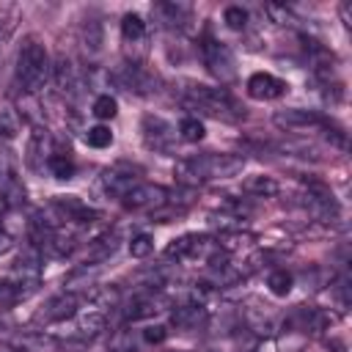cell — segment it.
I'll list each match as a JSON object with an SVG mask.
<instances>
[{"label":"cell","mask_w":352,"mask_h":352,"mask_svg":"<svg viewBox=\"0 0 352 352\" xmlns=\"http://www.w3.org/2000/svg\"><path fill=\"white\" fill-rule=\"evenodd\" d=\"M16 135V118L11 116V113H6V110H0V138H14Z\"/></svg>","instance_id":"obj_31"},{"label":"cell","mask_w":352,"mask_h":352,"mask_svg":"<svg viewBox=\"0 0 352 352\" xmlns=\"http://www.w3.org/2000/svg\"><path fill=\"white\" fill-rule=\"evenodd\" d=\"M121 36H124V41H132V44L143 41L146 38V22H143V16L135 14V11L124 14L121 16Z\"/></svg>","instance_id":"obj_20"},{"label":"cell","mask_w":352,"mask_h":352,"mask_svg":"<svg viewBox=\"0 0 352 352\" xmlns=\"http://www.w3.org/2000/svg\"><path fill=\"white\" fill-rule=\"evenodd\" d=\"M129 253H132L135 258L151 256V253H154V236H151V234H135V236L129 239Z\"/></svg>","instance_id":"obj_28"},{"label":"cell","mask_w":352,"mask_h":352,"mask_svg":"<svg viewBox=\"0 0 352 352\" xmlns=\"http://www.w3.org/2000/svg\"><path fill=\"white\" fill-rule=\"evenodd\" d=\"M121 204L132 212H143V209H160L168 204V190L160 187V184H151V182H138L124 198Z\"/></svg>","instance_id":"obj_7"},{"label":"cell","mask_w":352,"mask_h":352,"mask_svg":"<svg viewBox=\"0 0 352 352\" xmlns=\"http://www.w3.org/2000/svg\"><path fill=\"white\" fill-rule=\"evenodd\" d=\"M126 94H135V96H151L160 85V77L146 69L140 60H124L121 66H116V72L110 74Z\"/></svg>","instance_id":"obj_4"},{"label":"cell","mask_w":352,"mask_h":352,"mask_svg":"<svg viewBox=\"0 0 352 352\" xmlns=\"http://www.w3.org/2000/svg\"><path fill=\"white\" fill-rule=\"evenodd\" d=\"M206 319H209V314H206V308L201 302H182V305H176L170 311V324L179 327V330H195Z\"/></svg>","instance_id":"obj_13"},{"label":"cell","mask_w":352,"mask_h":352,"mask_svg":"<svg viewBox=\"0 0 352 352\" xmlns=\"http://www.w3.org/2000/svg\"><path fill=\"white\" fill-rule=\"evenodd\" d=\"M272 121H275V126L289 129V132H294V129H308V126H327V124H330L324 116H319V113H314V110H302V107L278 110V113L272 116Z\"/></svg>","instance_id":"obj_10"},{"label":"cell","mask_w":352,"mask_h":352,"mask_svg":"<svg viewBox=\"0 0 352 352\" xmlns=\"http://www.w3.org/2000/svg\"><path fill=\"white\" fill-rule=\"evenodd\" d=\"M85 143L91 148H107V146H113V129L104 124H96L85 132Z\"/></svg>","instance_id":"obj_25"},{"label":"cell","mask_w":352,"mask_h":352,"mask_svg":"<svg viewBox=\"0 0 352 352\" xmlns=\"http://www.w3.org/2000/svg\"><path fill=\"white\" fill-rule=\"evenodd\" d=\"M52 77H55V82H58V88H60L63 94H74V91H77V74H74L72 58L60 55V58L52 63Z\"/></svg>","instance_id":"obj_15"},{"label":"cell","mask_w":352,"mask_h":352,"mask_svg":"<svg viewBox=\"0 0 352 352\" xmlns=\"http://www.w3.org/2000/svg\"><path fill=\"white\" fill-rule=\"evenodd\" d=\"M14 248V236L8 231H0V256H6Z\"/></svg>","instance_id":"obj_32"},{"label":"cell","mask_w":352,"mask_h":352,"mask_svg":"<svg viewBox=\"0 0 352 352\" xmlns=\"http://www.w3.org/2000/svg\"><path fill=\"white\" fill-rule=\"evenodd\" d=\"M245 88H248V96H253L258 102H270V99L283 96L289 91V82L280 80V77H275V74H270V72H253L248 77Z\"/></svg>","instance_id":"obj_9"},{"label":"cell","mask_w":352,"mask_h":352,"mask_svg":"<svg viewBox=\"0 0 352 352\" xmlns=\"http://www.w3.org/2000/svg\"><path fill=\"white\" fill-rule=\"evenodd\" d=\"M74 324V336L77 338H96L102 330H104V324H107V316H104V311H99V308H91V311H85V314H77L74 319H72Z\"/></svg>","instance_id":"obj_14"},{"label":"cell","mask_w":352,"mask_h":352,"mask_svg":"<svg viewBox=\"0 0 352 352\" xmlns=\"http://www.w3.org/2000/svg\"><path fill=\"white\" fill-rule=\"evenodd\" d=\"M58 346H60V341L41 330H25L11 338V349H16V352H55Z\"/></svg>","instance_id":"obj_12"},{"label":"cell","mask_w":352,"mask_h":352,"mask_svg":"<svg viewBox=\"0 0 352 352\" xmlns=\"http://www.w3.org/2000/svg\"><path fill=\"white\" fill-rule=\"evenodd\" d=\"M47 168H50V173L55 176V179H60V182H69L72 176H74V160L66 154V151H50V157H47Z\"/></svg>","instance_id":"obj_19"},{"label":"cell","mask_w":352,"mask_h":352,"mask_svg":"<svg viewBox=\"0 0 352 352\" xmlns=\"http://www.w3.org/2000/svg\"><path fill=\"white\" fill-rule=\"evenodd\" d=\"M245 168V157L239 154H228V151H206V154H192L176 162V179L187 187H195L201 182L209 179H231L236 173H242Z\"/></svg>","instance_id":"obj_1"},{"label":"cell","mask_w":352,"mask_h":352,"mask_svg":"<svg viewBox=\"0 0 352 352\" xmlns=\"http://www.w3.org/2000/svg\"><path fill=\"white\" fill-rule=\"evenodd\" d=\"M160 308H157V300L154 297H135L132 302H129V308H126V319H132V322H138V319H148V316H154Z\"/></svg>","instance_id":"obj_23"},{"label":"cell","mask_w":352,"mask_h":352,"mask_svg":"<svg viewBox=\"0 0 352 352\" xmlns=\"http://www.w3.org/2000/svg\"><path fill=\"white\" fill-rule=\"evenodd\" d=\"M80 308H82V297L77 292H60V294L47 300L38 319H44V322H72L80 314Z\"/></svg>","instance_id":"obj_8"},{"label":"cell","mask_w":352,"mask_h":352,"mask_svg":"<svg viewBox=\"0 0 352 352\" xmlns=\"http://www.w3.org/2000/svg\"><path fill=\"white\" fill-rule=\"evenodd\" d=\"M292 286H294V275H292L289 270H272V272L267 275V289H270L275 297H286V294L292 292Z\"/></svg>","instance_id":"obj_21"},{"label":"cell","mask_w":352,"mask_h":352,"mask_svg":"<svg viewBox=\"0 0 352 352\" xmlns=\"http://www.w3.org/2000/svg\"><path fill=\"white\" fill-rule=\"evenodd\" d=\"M82 44H85V50L99 52V47H102V25L96 19H88L82 25Z\"/></svg>","instance_id":"obj_26"},{"label":"cell","mask_w":352,"mask_h":352,"mask_svg":"<svg viewBox=\"0 0 352 352\" xmlns=\"http://www.w3.org/2000/svg\"><path fill=\"white\" fill-rule=\"evenodd\" d=\"M184 102L190 107H198L214 118H226V121H236L245 116V107H239V102L226 91V88H214V85H201V82H187L184 88Z\"/></svg>","instance_id":"obj_3"},{"label":"cell","mask_w":352,"mask_h":352,"mask_svg":"<svg viewBox=\"0 0 352 352\" xmlns=\"http://www.w3.org/2000/svg\"><path fill=\"white\" fill-rule=\"evenodd\" d=\"M154 11L160 16H165V22L173 28H184L190 22V14H192V8L187 3H160Z\"/></svg>","instance_id":"obj_17"},{"label":"cell","mask_w":352,"mask_h":352,"mask_svg":"<svg viewBox=\"0 0 352 352\" xmlns=\"http://www.w3.org/2000/svg\"><path fill=\"white\" fill-rule=\"evenodd\" d=\"M201 58H204L206 69L220 82H231L236 77V58L228 50V44H223V41H217L212 36H204V41H201Z\"/></svg>","instance_id":"obj_5"},{"label":"cell","mask_w":352,"mask_h":352,"mask_svg":"<svg viewBox=\"0 0 352 352\" xmlns=\"http://www.w3.org/2000/svg\"><path fill=\"white\" fill-rule=\"evenodd\" d=\"M242 190H245L248 195H256V198H272V195H278L280 184H278L272 176L256 173V176H248V179L242 182Z\"/></svg>","instance_id":"obj_16"},{"label":"cell","mask_w":352,"mask_h":352,"mask_svg":"<svg viewBox=\"0 0 352 352\" xmlns=\"http://www.w3.org/2000/svg\"><path fill=\"white\" fill-rule=\"evenodd\" d=\"M182 140H187V143H198V140H204V135H206V129H204V121H198L195 116H184L182 121H179V132H176Z\"/></svg>","instance_id":"obj_22"},{"label":"cell","mask_w":352,"mask_h":352,"mask_svg":"<svg viewBox=\"0 0 352 352\" xmlns=\"http://www.w3.org/2000/svg\"><path fill=\"white\" fill-rule=\"evenodd\" d=\"M19 113L30 121V124H38L41 121V113H38V102L33 99V94L25 96V102H19Z\"/></svg>","instance_id":"obj_29"},{"label":"cell","mask_w":352,"mask_h":352,"mask_svg":"<svg viewBox=\"0 0 352 352\" xmlns=\"http://www.w3.org/2000/svg\"><path fill=\"white\" fill-rule=\"evenodd\" d=\"M116 250H118V234H102V236H96V239L91 242V248H88V261L99 264V261L110 258Z\"/></svg>","instance_id":"obj_18"},{"label":"cell","mask_w":352,"mask_h":352,"mask_svg":"<svg viewBox=\"0 0 352 352\" xmlns=\"http://www.w3.org/2000/svg\"><path fill=\"white\" fill-rule=\"evenodd\" d=\"M165 338H168V327H165V324H148V327H143V341H146V344L157 346V344H162Z\"/></svg>","instance_id":"obj_30"},{"label":"cell","mask_w":352,"mask_h":352,"mask_svg":"<svg viewBox=\"0 0 352 352\" xmlns=\"http://www.w3.org/2000/svg\"><path fill=\"white\" fill-rule=\"evenodd\" d=\"M135 184H138L135 168H126L124 162H118V165H113V168H107V170L102 173V187H104L107 195L124 198Z\"/></svg>","instance_id":"obj_11"},{"label":"cell","mask_w":352,"mask_h":352,"mask_svg":"<svg viewBox=\"0 0 352 352\" xmlns=\"http://www.w3.org/2000/svg\"><path fill=\"white\" fill-rule=\"evenodd\" d=\"M52 74V60L47 47L38 38H25V44L19 47V58H16V80L22 82L25 94H38Z\"/></svg>","instance_id":"obj_2"},{"label":"cell","mask_w":352,"mask_h":352,"mask_svg":"<svg viewBox=\"0 0 352 352\" xmlns=\"http://www.w3.org/2000/svg\"><path fill=\"white\" fill-rule=\"evenodd\" d=\"M3 209H6V201H3V195H0V214H3Z\"/></svg>","instance_id":"obj_33"},{"label":"cell","mask_w":352,"mask_h":352,"mask_svg":"<svg viewBox=\"0 0 352 352\" xmlns=\"http://www.w3.org/2000/svg\"><path fill=\"white\" fill-rule=\"evenodd\" d=\"M91 113H94L99 121H110V118H116V113H118V102H116V96H110V94H99V96L94 99Z\"/></svg>","instance_id":"obj_24"},{"label":"cell","mask_w":352,"mask_h":352,"mask_svg":"<svg viewBox=\"0 0 352 352\" xmlns=\"http://www.w3.org/2000/svg\"><path fill=\"white\" fill-rule=\"evenodd\" d=\"M223 22L231 30H245L248 28V11L242 6H226L223 8Z\"/></svg>","instance_id":"obj_27"},{"label":"cell","mask_w":352,"mask_h":352,"mask_svg":"<svg viewBox=\"0 0 352 352\" xmlns=\"http://www.w3.org/2000/svg\"><path fill=\"white\" fill-rule=\"evenodd\" d=\"M140 132H143V143L160 154H170L173 143H176V129L170 121H165L162 116H143L140 121Z\"/></svg>","instance_id":"obj_6"}]
</instances>
